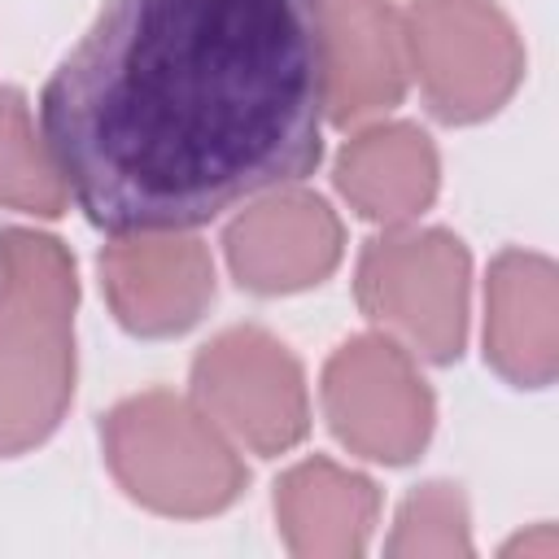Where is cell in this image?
Wrapping results in <instances>:
<instances>
[{
	"label": "cell",
	"instance_id": "cell-10",
	"mask_svg": "<svg viewBox=\"0 0 559 559\" xmlns=\"http://www.w3.org/2000/svg\"><path fill=\"white\" fill-rule=\"evenodd\" d=\"M231 275L253 293H297L332 275L341 223L314 192H275L227 227Z\"/></svg>",
	"mask_w": 559,
	"mask_h": 559
},
{
	"label": "cell",
	"instance_id": "cell-1",
	"mask_svg": "<svg viewBox=\"0 0 559 559\" xmlns=\"http://www.w3.org/2000/svg\"><path fill=\"white\" fill-rule=\"evenodd\" d=\"M39 105L96 227L210 223L319 162V0H105Z\"/></svg>",
	"mask_w": 559,
	"mask_h": 559
},
{
	"label": "cell",
	"instance_id": "cell-13",
	"mask_svg": "<svg viewBox=\"0 0 559 559\" xmlns=\"http://www.w3.org/2000/svg\"><path fill=\"white\" fill-rule=\"evenodd\" d=\"M336 188L376 223H406L437 192V148L411 122L358 131L336 157Z\"/></svg>",
	"mask_w": 559,
	"mask_h": 559
},
{
	"label": "cell",
	"instance_id": "cell-11",
	"mask_svg": "<svg viewBox=\"0 0 559 559\" xmlns=\"http://www.w3.org/2000/svg\"><path fill=\"white\" fill-rule=\"evenodd\" d=\"M485 358L498 376L542 389L559 367L555 328V266L542 253L507 249L489 266L485 288Z\"/></svg>",
	"mask_w": 559,
	"mask_h": 559
},
{
	"label": "cell",
	"instance_id": "cell-6",
	"mask_svg": "<svg viewBox=\"0 0 559 559\" xmlns=\"http://www.w3.org/2000/svg\"><path fill=\"white\" fill-rule=\"evenodd\" d=\"M197 406L258 454H284L306 437V380L297 358L262 328L218 332L192 362Z\"/></svg>",
	"mask_w": 559,
	"mask_h": 559
},
{
	"label": "cell",
	"instance_id": "cell-2",
	"mask_svg": "<svg viewBox=\"0 0 559 559\" xmlns=\"http://www.w3.org/2000/svg\"><path fill=\"white\" fill-rule=\"evenodd\" d=\"M74 262L39 231H0V454L39 445L74 389Z\"/></svg>",
	"mask_w": 559,
	"mask_h": 559
},
{
	"label": "cell",
	"instance_id": "cell-4",
	"mask_svg": "<svg viewBox=\"0 0 559 559\" xmlns=\"http://www.w3.org/2000/svg\"><path fill=\"white\" fill-rule=\"evenodd\" d=\"M406 66L428 105L450 122L493 114L524 74L515 26L493 0H415L406 22Z\"/></svg>",
	"mask_w": 559,
	"mask_h": 559
},
{
	"label": "cell",
	"instance_id": "cell-14",
	"mask_svg": "<svg viewBox=\"0 0 559 559\" xmlns=\"http://www.w3.org/2000/svg\"><path fill=\"white\" fill-rule=\"evenodd\" d=\"M0 205L44 218L66 210V179L17 87H0Z\"/></svg>",
	"mask_w": 559,
	"mask_h": 559
},
{
	"label": "cell",
	"instance_id": "cell-7",
	"mask_svg": "<svg viewBox=\"0 0 559 559\" xmlns=\"http://www.w3.org/2000/svg\"><path fill=\"white\" fill-rule=\"evenodd\" d=\"M323 411L332 432L376 463L415 459L432 432V393L389 336H354L328 358Z\"/></svg>",
	"mask_w": 559,
	"mask_h": 559
},
{
	"label": "cell",
	"instance_id": "cell-15",
	"mask_svg": "<svg viewBox=\"0 0 559 559\" xmlns=\"http://www.w3.org/2000/svg\"><path fill=\"white\" fill-rule=\"evenodd\" d=\"M389 555H472L463 493L441 480L415 489L397 511Z\"/></svg>",
	"mask_w": 559,
	"mask_h": 559
},
{
	"label": "cell",
	"instance_id": "cell-8",
	"mask_svg": "<svg viewBox=\"0 0 559 559\" xmlns=\"http://www.w3.org/2000/svg\"><path fill=\"white\" fill-rule=\"evenodd\" d=\"M100 280L122 328L140 336H170L201 319L214 297V262L201 240L135 231L100 253Z\"/></svg>",
	"mask_w": 559,
	"mask_h": 559
},
{
	"label": "cell",
	"instance_id": "cell-5",
	"mask_svg": "<svg viewBox=\"0 0 559 559\" xmlns=\"http://www.w3.org/2000/svg\"><path fill=\"white\" fill-rule=\"evenodd\" d=\"M472 262L450 231H393L362 249L358 301L424 358H459L467 336Z\"/></svg>",
	"mask_w": 559,
	"mask_h": 559
},
{
	"label": "cell",
	"instance_id": "cell-12",
	"mask_svg": "<svg viewBox=\"0 0 559 559\" xmlns=\"http://www.w3.org/2000/svg\"><path fill=\"white\" fill-rule=\"evenodd\" d=\"M380 511V493L367 476L336 467L332 459H306L284 472L275 489L280 533L293 555L349 559L367 546Z\"/></svg>",
	"mask_w": 559,
	"mask_h": 559
},
{
	"label": "cell",
	"instance_id": "cell-9",
	"mask_svg": "<svg viewBox=\"0 0 559 559\" xmlns=\"http://www.w3.org/2000/svg\"><path fill=\"white\" fill-rule=\"evenodd\" d=\"M323 109L349 127L393 109L406 92V35L389 0H319Z\"/></svg>",
	"mask_w": 559,
	"mask_h": 559
},
{
	"label": "cell",
	"instance_id": "cell-3",
	"mask_svg": "<svg viewBox=\"0 0 559 559\" xmlns=\"http://www.w3.org/2000/svg\"><path fill=\"white\" fill-rule=\"evenodd\" d=\"M100 437L118 485L162 515H210L245 489V467L218 424L166 389L118 402Z\"/></svg>",
	"mask_w": 559,
	"mask_h": 559
}]
</instances>
